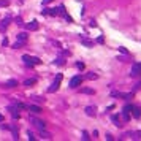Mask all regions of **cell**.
Returning a JSON list of instances; mask_svg holds the SVG:
<instances>
[{
	"label": "cell",
	"mask_w": 141,
	"mask_h": 141,
	"mask_svg": "<svg viewBox=\"0 0 141 141\" xmlns=\"http://www.w3.org/2000/svg\"><path fill=\"white\" fill-rule=\"evenodd\" d=\"M129 136H132L133 140H141V130H140V132H133V133H129Z\"/></svg>",
	"instance_id": "2e32d148"
},
{
	"label": "cell",
	"mask_w": 141,
	"mask_h": 141,
	"mask_svg": "<svg viewBox=\"0 0 141 141\" xmlns=\"http://www.w3.org/2000/svg\"><path fill=\"white\" fill-rule=\"evenodd\" d=\"M10 21H11V18H5L2 22H0V30H2V32H5V30H6V27L10 25Z\"/></svg>",
	"instance_id": "ba28073f"
},
{
	"label": "cell",
	"mask_w": 141,
	"mask_h": 141,
	"mask_svg": "<svg viewBox=\"0 0 141 141\" xmlns=\"http://www.w3.org/2000/svg\"><path fill=\"white\" fill-rule=\"evenodd\" d=\"M27 135H29V140H30V141H35V136H33V133H32V132H29Z\"/></svg>",
	"instance_id": "f1b7e54d"
},
{
	"label": "cell",
	"mask_w": 141,
	"mask_h": 141,
	"mask_svg": "<svg viewBox=\"0 0 141 141\" xmlns=\"http://www.w3.org/2000/svg\"><path fill=\"white\" fill-rule=\"evenodd\" d=\"M113 122H114V125H116V127H120V125H122V124H120L119 116H113Z\"/></svg>",
	"instance_id": "d6986e66"
},
{
	"label": "cell",
	"mask_w": 141,
	"mask_h": 141,
	"mask_svg": "<svg viewBox=\"0 0 141 141\" xmlns=\"http://www.w3.org/2000/svg\"><path fill=\"white\" fill-rule=\"evenodd\" d=\"M130 76H132V78H138V76H141V68L138 67V63H135V65L132 67V70H130Z\"/></svg>",
	"instance_id": "5b68a950"
},
{
	"label": "cell",
	"mask_w": 141,
	"mask_h": 141,
	"mask_svg": "<svg viewBox=\"0 0 141 141\" xmlns=\"http://www.w3.org/2000/svg\"><path fill=\"white\" fill-rule=\"evenodd\" d=\"M60 81H62V73H59V75L56 76V79H54V82H52L51 86H49V89H48V92H56L57 89H59V86H60Z\"/></svg>",
	"instance_id": "7a4b0ae2"
},
{
	"label": "cell",
	"mask_w": 141,
	"mask_h": 141,
	"mask_svg": "<svg viewBox=\"0 0 141 141\" xmlns=\"http://www.w3.org/2000/svg\"><path fill=\"white\" fill-rule=\"evenodd\" d=\"M40 135H41V138H45V140H51V135H49L48 132H45V130H40Z\"/></svg>",
	"instance_id": "ac0fdd59"
},
{
	"label": "cell",
	"mask_w": 141,
	"mask_h": 141,
	"mask_svg": "<svg viewBox=\"0 0 141 141\" xmlns=\"http://www.w3.org/2000/svg\"><path fill=\"white\" fill-rule=\"evenodd\" d=\"M86 114L90 116V117H95L97 116V108H95V106H87V108H86Z\"/></svg>",
	"instance_id": "52a82bcc"
},
{
	"label": "cell",
	"mask_w": 141,
	"mask_h": 141,
	"mask_svg": "<svg viewBox=\"0 0 141 141\" xmlns=\"http://www.w3.org/2000/svg\"><path fill=\"white\" fill-rule=\"evenodd\" d=\"M27 109H30V111H32L33 114H40L43 111L41 108H40V106H36V105H30V106H27Z\"/></svg>",
	"instance_id": "8fae6325"
},
{
	"label": "cell",
	"mask_w": 141,
	"mask_h": 141,
	"mask_svg": "<svg viewBox=\"0 0 141 141\" xmlns=\"http://www.w3.org/2000/svg\"><path fill=\"white\" fill-rule=\"evenodd\" d=\"M138 67H140V68H141V63H138Z\"/></svg>",
	"instance_id": "e575fe53"
},
{
	"label": "cell",
	"mask_w": 141,
	"mask_h": 141,
	"mask_svg": "<svg viewBox=\"0 0 141 141\" xmlns=\"http://www.w3.org/2000/svg\"><path fill=\"white\" fill-rule=\"evenodd\" d=\"M30 122H32V124H33L35 127H38L40 130H45V129H46V124L43 122V120L36 119V117H30Z\"/></svg>",
	"instance_id": "277c9868"
},
{
	"label": "cell",
	"mask_w": 141,
	"mask_h": 141,
	"mask_svg": "<svg viewBox=\"0 0 141 141\" xmlns=\"http://www.w3.org/2000/svg\"><path fill=\"white\" fill-rule=\"evenodd\" d=\"M97 78H98V76H97L95 73H87L86 75V79H97Z\"/></svg>",
	"instance_id": "7402d4cb"
},
{
	"label": "cell",
	"mask_w": 141,
	"mask_h": 141,
	"mask_svg": "<svg viewBox=\"0 0 141 141\" xmlns=\"http://www.w3.org/2000/svg\"><path fill=\"white\" fill-rule=\"evenodd\" d=\"M130 113L133 114V117H135V119H140V117H141V108H138V106H133Z\"/></svg>",
	"instance_id": "9c48e42d"
},
{
	"label": "cell",
	"mask_w": 141,
	"mask_h": 141,
	"mask_svg": "<svg viewBox=\"0 0 141 141\" xmlns=\"http://www.w3.org/2000/svg\"><path fill=\"white\" fill-rule=\"evenodd\" d=\"M2 45H3V46H8V40H6V38H3V41H2Z\"/></svg>",
	"instance_id": "4dcf8cb0"
},
{
	"label": "cell",
	"mask_w": 141,
	"mask_h": 141,
	"mask_svg": "<svg viewBox=\"0 0 141 141\" xmlns=\"http://www.w3.org/2000/svg\"><path fill=\"white\" fill-rule=\"evenodd\" d=\"M8 111L11 113L13 119H19V113H18V108H16V106H10V108H8Z\"/></svg>",
	"instance_id": "30bf717a"
},
{
	"label": "cell",
	"mask_w": 141,
	"mask_h": 141,
	"mask_svg": "<svg viewBox=\"0 0 141 141\" xmlns=\"http://www.w3.org/2000/svg\"><path fill=\"white\" fill-rule=\"evenodd\" d=\"M81 94H87V95H94V94H95V90H94V89H89V87H84V89H81Z\"/></svg>",
	"instance_id": "9a60e30c"
},
{
	"label": "cell",
	"mask_w": 141,
	"mask_h": 141,
	"mask_svg": "<svg viewBox=\"0 0 141 141\" xmlns=\"http://www.w3.org/2000/svg\"><path fill=\"white\" fill-rule=\"evenodd\" d=\"M132 108H133V106H132V105H125V106H124V111H127V113H130V111H132Z\"/></svg>",
	"instance_id": "d4e9b609"
},
{
	"label": "cell",
	"mask_w": 141,
	"mask_h": 141,
	"mask_svg": "<svg viewBox=\"0 0 141 141\" xmlns=\"http://www.w3.org/2000/svg\"><path fill=\"white\" fill-rule=\"evenodd\" d=\"M25 30H29V32H33V30H38V22L36 21H30L27 25H25Z\"/></svg>",
	"instance_id": "8992f818"
},
{
	"label": "cell",
	"mask_w": 141,
	"mask_h": 141,
	"mask_svg": "<svg viewBox=\"0 0 141 141\" xmlns=\"http://www.w3.org/2000/svg\"><path fill=\"white\" fill-rule=\"evenodd\" d=\"M18 40H22V41H27V33L25 32H21L18 35Z\"/></svg>",
	"instance_id": "ffe728a7"
},
{
	"label": "cell",
	"mask_w": 141,
	"mask_h": 141,
	"mask_svg": "<svg viewBox=\"0 0 141 141\" xmlns=\"http://www.w3.org/2000/svg\"><path fill=\"white\" fill-rule=\"evenodd\" d=\"M33 100H35V102H43L41 97H33Z\"/></svg>",
	"instance_id": "f546056e"
},
{
	"label": "cell",
	"mask_w": 141,
	"mask_h": 141,
	"mask_svg": "<svg viewBox=\"0 0 141 141\" xmlns=\"http://www.w3.org/2000/svg\"><path fill=\"white\" fill-rule=\"evenodd\" d=\"M76 67H78L79 70H84V63H82V62H78V63H76Z\"/></svg>",
	"instance_id": "4316f807"
},
{
	"label": "cell",
	"mask_w": 141,
	"mask_h": 141,
	"mask_svg": "<svg viewBox=\"0 0 141 141\" xmlns=\"http://www.w3.org/2000/svg\"><path fill=\"white\" fill-rule=\"evenodd\" d=\"M24 45H25V41H22V40H18V41L13 45V48H14V49H19V48H22Z\"/></svg>",
	"instance_id": "e0dca14e"
},
{
	"label": "cell",
	"mask_w": 141,
	"mask_h": 141,
	"mask_svg": "<svg viewBox=\"0 0 141 141\" xmlns=\"http://www.w3.org/2000/svg\"><path fill=\"white\" fill-rule=\"evenodd\" d=\"M122 119L125 120V122H129V120H130V113H127V111H122Z\"/></svg>",
	"instance_id": "44dd1931"
},
{
	"label": "cell",
	"mask_w": 141,
	"mask_h": 141,
	"mask_svg": "<svg viewBox=\"0 0 141 141\" xmlns=\"http://www.w3.org/2000/svg\"><path fill=\"white\" fill-rule=\"evenodd\" d=\"M36 82V78H30V79H25L24 81V86L25 87H30V86H33Z\"/></svg>",
	"instance_id": "5bb4252c"
},
{
	"label": "cell",
	"mask_w": 141,
	"mask_h": 141,
	"mask_svg": "<svg viewBox=\"0 0 141 141\" xmlns=\"http://www.w3.org/2000/svg\"><path fill=\"white\" fill-rule=\"evenodd\" d=\"M90 136H89V133L87 132H82V140H89Z\"/></svg>",
	"instance_id": "83f0119b"
},
{
	"label": "cell",
	"mask_w": 141,
	"mask_h": 141,
	"mask_svg": "<svg viewBox=\"0 0 141 141\" xmlns=\"http://www.w3.org/2000/svg\"><path fill=\"white\" fill-rule=\"evenodd\" d=\"M106 140H109V141H113V135H109V133H108V135H106Z\"/></svg>",
	"instance_id": "1f68e13d"
},
{
	"label": "cell",
	"mask_w": 141,
	"mask_h": 141,
	"mask_svg": "<svg viewBox=\"0 0 141 141\" xmlns=\"http://www.w3.org/2000/svg\"><path fill=\"white\" fill-rule=\"evenodd\" d=\"M0 122H3V116H2V114H0Z\"/></svg>",
	"instance_id": "836d02e7"
},
{
	"label": "cell",
	"mask_w": 141,
	"mask_h": 141,
	"mask_svg": "<svg viewBox=\"0 0 141 141\" xmlns=\"http://www.w3.org/2000/svg\"><path fill=\"white\" fill-rule=\"evenodd\" d=\"M18 86V81L16 79H10V81H6L5 84H3V87H16Z\"/></svg>",
	"instance_id": "4fadbf2b"
},
{
	"label": "cell",
	"mask_w": 141,
	"mask_h": 141,
	"mask_svg": "<svg viewBox=\"0 0 141 141\" xmlns=\"http://www.w3.org/2000/svg\"><path fill=\"white\" fill-rule=\"evenodd\" d=\"M56 63H57V65H65V60H63V59H60V57H59V59L56 60Z\"/></svg>",
	"instance_id": "cb8c5ba5"
},
{
	"label": "cell",
	"mask_w": 141,
	"mask_h": 141,
	"mask_svg": "<svg viewBox=\"0 0 141 141\" xmlns=\"http://www.w3.org/2000/svg\"><path fill=\"white\" fill-rule=\"evenodd\" d=\"M52 0H43V5H48V3H51Z\"/></svg>",
	"instance_id": "d6a6232c"
},
{
	"label": "cell",
	"mask_w": 141,
	"mask_h": 141,
	"mask_svg": "<svg viewBox=\"0 0 141 141\" xmlns=\"http://www.w3.org/2000/svg\"><path fill=\"white\" fill-rule=\"evenodd\" d=\"M22 60H24L25 67H33V65H40V63H41V60H40L38 57H32V56H29V54L22 56Z\"/></svg>",
	"instance_id": "6da1fadb"
},
{
	"label": "cell",
	"mask_w": 141,
	"mask_h": 141,
	"mask_svg": "<svg viewBox=\"0 0 141 141\" xmlns=\"http://www.w3.org/2000/svg\"><path fill=\"white\" fill-rule=\"evenodd\" d=\"M81 43H82L84 46H87V48H92V46H94V41H90V40L84 38V36H81Z\"/></svg>",
	"instance_id": "7c38bea8"
},
{
	"label": "cell",
	"mask_w": 141,
	"mask_h": 141,
	"mask_svg": "<svg viewBox=\"0 0 141 141\" xmlns=\"http://www.w3.org/2000/svg\"><path fill=\"white\" fill-rule=\"evenodd\" d=\"M8 5H10L8 0H0V6H2V8H6Z\"/></svg>",
	"instance_id": "603a6c76"
},
{
	"label": "cell",
	"mask_w": 141,
	"mask_h": 141,
	"mask_svg": "<svg viewBox=\"0 0 141 141\" xmlns=\"http://www.w3.org/2000/svg\"><path fill=\"white\" fill-rule=\"evenodd\" d=\"M119 51H120V52H122V54H125V56H129V51H127V49H125V48H124V46H120V48H119Z\"/></svg>",
	"instance_id": "484cf974"
},
{
	"label": "cell",
	"mask_w": 141,
	"mask_h": 141,
	"mask_svg": "<svg viewBox=\"0 0 141 141\" xmlns=\"http://www.w3.org/2000/svg\"><path fill=\"white\" fill-rule=\"evenodd\" d=\"M82 82V76H73L71 79H70V87L71 89H76L78 86H81Z\"/></svg>",
	"instance_id": "3957f363"
}]
</instances>
